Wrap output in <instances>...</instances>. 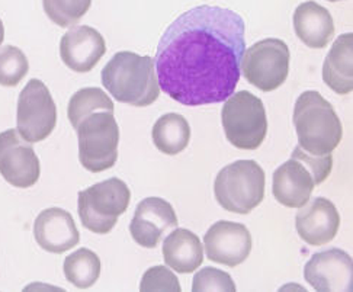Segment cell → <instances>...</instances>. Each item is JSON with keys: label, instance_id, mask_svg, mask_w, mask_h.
<instances>
[{"label": "cell", "instance_id": "cell-12", "mask_svg": "<svg viewBox=\"0 0 353 292\" xmlns=\"http://www.w3.org/2000/svg\"><path fill=\"white\" fill-rule=\"evenodd\" d=\"M210 260L236 268L246 260L252 251V234L243 224L216 221L203 237Z\"/></svg>", "mask_w": 353, "mask_h": 292}, {"label": "cell", "instance_id": "cell-18", "mask_svg": "<svg viewBox=\"0 0 353 292\" xmlns=\"http://www.w3.org/2000/svg\"><path fill=\"white\" fill-rule=\"evenodd\" d=\"M294 30L296 36L310 48H324L334 36V23L330 12L308 0L294 12Z\"/></svg>", "mask_w": 353, "mask_h": 292}, {"label": "cell", "instance_id": "cell-24", "mask_svg": "<svg viewBox=\"0 0 353 292\" xmlns=\"http://www.w3.org/2000/svg\"><path fill=\"white\" fill-rule=\"evenodd\" d=\"M92 0H43L47 17L61 28L74 26L86 15Z\"/></svg>", "mask_w": 353, "mask_h": 292}, {"label": "cell", "instance_id": "cell-20", "mask_svg": "<svg viewBox=\"0 0 353 292\" xmlns=\"http://www.w3.org/2000/svg\"><path fill=\"white\" fill-rule=\"evenodd\" d=\"M163 258L174 272H195L203 262V249L199 237L191 230L174 229L163 242Z\"/></svg>", "mask_w": 353, "mask_h": 292}, {"label": "cell", "instance_id": "cell-13", "mask_svg": "<svg viewBox=\"0 0 353 292\" xmlns=\"http://www.w3.org/2000/svg\"><path fill=\"white\" fill-rule=\"evenodd\" d=\"M178 217L173 207L159 196L145 198L135 208L130 233L135 243L154 249L165 234L178 227Z\"/></svg>", "mask_w": 353, "mask_h": 292}, {"label": "cell", "instance_id": "cell-29", "mask_svg": "<svg viewBox=\"0 0 353 292\" xmlns=\"http://www.w3.org/2000/svg\"><path fill=\"white\" fill-rule=\"evenodd\" d=\"M329 2H339V0H329Z\"/></svg>", "mask_w": 353, "mask_h": 292}, {"label": "cell", "instance_id": "cell-26", "mask_svg": "<svg viewBox=\"0 0 353 292\" xmlns=\"http://www.w3.org/2000/svg\"><path fill=\"white\" fill-rule=\"evenodd\" d=\"M192 291H228L234 292L236 284L227 272L216 268H203L201 269L192 282Z\"/></svg>", "mask_w": 353, "mask_h": 292}, {"label": "cell", "instance_id": "cell-27", "mask_svg": "<svg viewBox=\"0 0 353 292\" xmlns=\"http://www.w3.org/2000/svg\"><path fill=\"white\" fill-rule=\"evenodd\" d=\"M141 291H182L179 280L176 275L165 268V267H154L148 269L144 275L140 284Z\"/></svg>", "mask_w": 353, "mask_h": 292}, {"label": "cell", "instance_id": "cell-5", "mask_svg": "<svg viewBox=\"0 0 353 292\" xmlns=\"http://www.w3.org/2000/svg\"><path fill=\"white\" fill-rule=\"evenodd\" d=\"M214 194L223 209L249 214L265 198V171L254 160L234 162L216 175Z\"/></svg>", "mask_w": 353, "mask_h": 292}, {"label": "cell", "instance_id": "cell-25", "mask_svg": "<svg viewBox=\"0 0 353 292\" xmlns=\"http://www.w3.org/2000/svg\"><path fill=\"white\" fill-rule=\"evenodd\" d=\"M28 70L30 63L23 51L13 45L0 48V85L6 87L19 85Z\"/></svg>", "mask_w": 353, "mask_h": 292}, {"label": "cell", "instance_id": "cell-28", "mask_svg": "<svg viewBox=\"0 0 353 292\" xmlns=\"http://www.w3.org/2000/svg\"><path fill=\"white\" fill-rule=\"evenodd\" d=\"M3 39H5V26H3L2 19H0V45H2Z\"/></svg>", "mask_w": 353, "mask_h": 292}, {"label": "cell", "instance_id": "cell-8", "mask_svg": "<svg viewBox=\"0 0 353 292\" xmlns=\"http://www.w3.org/2000/svg\"><path fill=\"white\" fill-rule=\"evenodd\" d=\"M221 121L227 140L240 150H256L266 137L268 116L263 102L249 90L237 92L225 101Z\"/></svg>", "mask_w": 353, "mask_h": 292}, {"label": "cell", "instance_id": "cell-17", "mask_svg": "<svg viewBox=\"0 0 353 292\" xmlns=\"http://www.w3.org/2000/svg\"><path fill=\"white\" fill-rule=\"evenodd\" d=\"M34 237L41 249L61 255L80 242V234L70 212L48 208L39 212L34 222Z\"/></svg>", "mask_w": 353, "mask_h": 292}, {"label": "cell", "instance_id": "cell-6", "mask_svg": "<svg viewBox=\"0 0 353 292\" xmlns=\"http://www.w3.org/2000/svg\"><path fill=\"white\" fill-rule=\"evenodd\" d=\"M79 137V160L92 174L114 167L118 158L119 128L114 112L94 111L76 128Z\"/></svg>", "mask_w": 353, "mask_h": 292}, {"label": "cell", "instance_id": "cell-3", "mask_svg": "<svg viewBox=\"0 0 353 292\" xmlns=\"http://www.w3.org/2000/svg\"><path fill=\"white\" fill-rule=\"evenodd\" d=\"M292 121L300 147L311 156L332 154L342 141L341 119L332 103L316 90H307L296 99Z\"/></svg>", "mask_w": 353, "mask_h": 292}, {"label": "cell", "instance_id": "cell-2", "mask_svg": "<svg viewBox=\"0 0 353 292\" xmlns=\"http://www.w3.org/2000/svg\"><path fill=\"white\" fill-rule=\"evenodd\" d=\"M102 85L121 103L148 106L157 101L160 86L154 60L131 51H121L102 70Z\"/></svg>", "mask_w": 353, "mask_h": 292}, {"label": "cell", "instance_id": "cell-14", "mask_svg": "<svg viewBox=\"0 0 353 292\" xmlns=\"http://www.w3.org/2000/svg\"><path fill=\"white\" fill-rule=\"evenodd\" d=\"M304 278L320 292H350L353 289L352 258L341 249L320 251L307 262Z\"/></svg>", "mask_w": 353, "mask_h": 292}, {"label": "cell", "instance_id": "cell-23", "mask_svg": "<svg viewBox=\"0 0 353 292\" xmlns=\"http://www.w3.org/2000/svg\"><path fill=\"white\" fill-rule=\"evenodd\" d=\"M94 111H111L114 112V102L108 96L105 92L99 87H85L70 98L67 115H69L70 123L76 129L81 119Z\"/></svg>", "mask_w": 353, "mask_h": 292}, {"label": "cell", "instance_id": "cell-11", "mask_svg": "<svg viewBox=\"0 0 353 292\" xmlns=\"http://www.w3.org/2000/svg\"><path fill=\"white\" fill-rule=\"evenodd\" d=\"M0 175L15 188H31L41 175L39 158L18 129L0 132Z\"/></svg>", "mask_w": 353, "mask_h": 292}, {"label": "cell", "instance_id": "cell-4", "mask_svg": "<svg viewBox=\"0 0 353 292\" xmlns=\"http://www.w3.org/2000/svg\"><path fill=\"white\" fill-rule=\"evenodd\" d=\"M332 167V154L314 157L296 145L290 160L275 170L274 196L283 207L301 208L310 201L317 185L330 176Z\"/></svg>", "mask_w": 353, "mask_h": 292}, {"label": "cell", "instance_id": "cell-7", "mask_svg": "<svg viewBox=\"0 0 353 292\" xmlns=\"http://www.w3.org/2000/svg\"><path fill=\"white\" fill-rule=\"evenodd\" d=\"M131 191L124 180L111 178L79 192V217L94 234H108L128 209Z\"/></svg>", "mask_w": 353, "mask_h": 292}, {"label": "cell", "instance_id": "cell-9", "mask_svg": "<svg viewBox=\"0 0 353 292\" xmlns=\"http://www.w3.org/2000/svg\"><path fill=\"white\" fill-rule=\"evenodd\" d=\"M290 48L282 39L268 38L249 47L241 59L244 79L262 92L278 89L288 77Z\"/></svg>", "mask_w": 353, "mask_h": 292}, {"label": "cell", "instance_id": "cell-1", "mask_svg": "<svg viewBox=\"0 0 353 292\" xmlns=\"http://www.w3.org/2000/svg\"><path fill=\"white\" fill-rule=\"evenodd\" d=\"M244 32L243 18L225 8L202 5L182 13L157 47L159 86L186 106L227 101L240 81Z\"/></svg>", "mask_w": 353, "mask_h": 292}, {"label": "cell", "instance_id": "cell-10", "mask_svg": "<svg viewBox=\"0 0 353 292\" xmlns=\"http://www.w3.org/2000/svg\"><path fill=\"white\" fill-rule=\"evenodd\" d=\"M57 108L48 87L31 79L19 94L17 128L19 136L31 144L46 140L56 128Z\"/></svg>", "mask_w": 353, "mask_h": 292}, {"label": "cell", "instance_id": "cell-16", "mask_svg": "<svg viewBox=\"0 0 353 292\" xmlns=\"http://www.w3.org/2000/svg\"><path fill=\"white\" fill-rule=\"evenodd\" d=\"M106 52L105 38L88 25L73 26L67 31L60 43L63 63L76 73L93 70Z\"/></svg>", "mask_w": 353, "mask_h": 292}, {"label": "cell", "instance_id": "cell-19", "mask_svg": "<svg viewBox=\"0 0 353 292\" xmlns=\"http://www.w3.org/2000/svg\"><path fill=\"white\" fill-rule=\"evenodd\" d=\"M323 81L339 95L353 90V34L339 36L323 64Z\"/></svg>", "mask_w": 353, "mask_h": 292}, {"label": "cell", "instance_id": "cell-21", "mask_svg": "<svg viewBox=\"0 0 353 292\" xmlns=\"http://www.w3.org/2000/svg\"><path fill=\"white\" fill-rule=\"evenodd\" d=\"M152 136L159 152L174 156L188 147L191 140V127L185 116L172 112L157 119Z\"/></svg>", "mask_w": 353, "mask_h": 292}, {"label": "cell", "instance_id": "cell-22", "mask_svg": "<svg viewBox=\"0 0 353 292\" xmlns=\"http://www.w3.org/2000/svg\"><path fill=\"white\" fill-rule=\"evenodd\" d=\"M65 280L76 288L88 289L97 284L101 275V259L89 249H79L64 260Z\"/></svg>", "mask_w": 353, "mask_h": 292}, {"label": "cell", "instance_id": "cell-15", "mask_svg": "<svg viewBox=\"0 0 353 292\" xmlns=\"http://www.w3.org/2000/svg\"><path fill=\"white\" fill-rule=\"evenodd\" d=\"M295 227L303 240L310 246L330 243L341 227V216L327 198H314L298 211Z\"/></svg>", "mask_w": 353, "mask_h": 292}]
</instances>
